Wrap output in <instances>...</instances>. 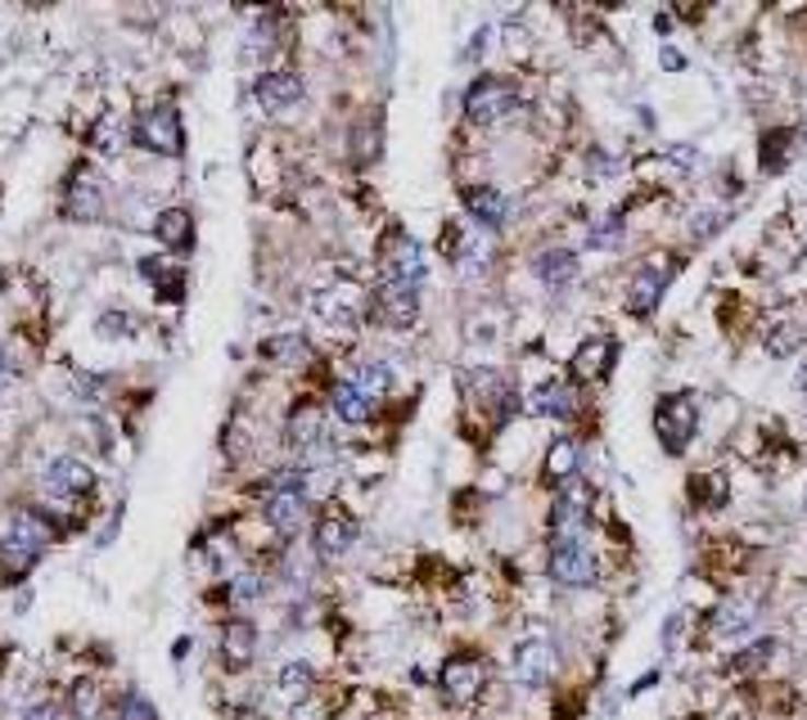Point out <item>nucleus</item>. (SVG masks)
<instances>
[{"label": "nucleus", "mask_w": 807, "mask_h": 720, "mask_svg": "<svg viewBox=\"0 0 807 720\" xmlns=\"http://www.w3.org/2000/svg\"><path fill=\"white\" fill-rule=\"evenodd\" d=\"M46 545H50V522H42L32 509H19L5 522V532H0V573H5V581H23L36 567V558L46 554Z\"/></svg>", "instance_id": "f257e3e1"}, {"label": "nucleus", "mask_w": 807, "mask_h": 720, "mask_svg": "<svg viewBox=\"0 0 807 720\" xmlns=\"http://www.w3.org/2000/svg\"><path fill=\"white\" fill-rule=\"evenodd\" d=\"M488 689V662L473 649H456L437 666V694L447 707H473Z\"/></svg>", "instance_id": "f03ea898"}, {"label": "nucleus", "mask_w": 807, "mask_h": 720, "mask_svg": "<svg viewBox=\"0 0 807 720\" xmlns=\"http://www.w3.org/2000/svg\"><path fill=\"white\" fill-rule=\"evenodd\" d=\"M555 639L546 630H528L524 639H515V649H510V680H515L519 689H550V680H555Z\"/></svg>", "instance_id": "7ed1b4c3"}, {"label": "nucleus", "mask_w": 807, "mask_h": 720, "mask_svg": "<svg viewBox=\"0 0 807 720\" xmlns=\"http://www.w3.org/2000/svg\"><path fill=\"white\" fill-rule=\"evenodd\" d=\"M379 284H397V288H411L420 293L424 288V252L411 235L393 231L379 248Z\"/></svg>", "instance_id": "20e7f679"}, {"label": "nucleus", "mask_w": 807, "mask_h": 720, "mask_svg": "<svg viewBox=\"0 0 807 720\" xmlns=\"http://www.w3.org/2000/svg\"><path fill=\"white\" fill-rule=\"evenodd\" d=\"M136 144L150 149V154H163V158H176L186 149V131H180V113L172 104H150L140 108V118L131 127Z\"/></svg>", "instance_id": "39448f33"}, {"label": "nucleus", "mask_w": 807, "mask_h": 720, "mask_svg": "<svg viewBox=\"0 0 807 720\" xmlns=\"http://www.w3.org/2000/svg\"><path fill=\"white\" fill-rule=\"evenodd\" d=\"M546 573L555 586H592L596 581V554L586 550V536H555L550 541V558H546Z\"/></svg>", "instance_id": "423d86ee"}, {"label": "nucleus", "mask_w": 807, "mask_h": 720, "mask_svg": "<svg viewBox=\"0 0 807 720\" xmlns=\"http://www.w3.org/2000/svg\"><path fill=\"white\" fill-rule=\"evenodd\" d=\"M654 428H658V441H664L668 455H681L694 437V428H700V410H694V401L686 392H672L658 401L654 410Z\"/></svg>", "instance_id": "0eeeda50"}, {"label": "nucleus", "mask_w": 807, "mask_h": 720, "mask_svg": "<svg viewBox=\"0 0 807 720\" xmlns=\"http://www.w3.org/2000/svg\"><path fill=\"white\" fill-rule=\"evenodd\" d=\"M258 644H262L258 622H248V617H226L222 630H217V662H222L231 675H235V671H248L253 658H258Z\"/></svg>", "instance_id": "6e6552de"}, {"label": "nucleus", "mask_w": 807, "mask_h": 720, "mask_svg": "<svg viewBox=\"0 0 807 720\" xmlns=\"http://www.w3.org/2000/svg\"><path fill=\"white\" fill-rule=\"evenodd\" d=\"M515 104H519V95H515V86H510V82H501V78H479V82L465 91V118L479 122V127H492V122H501Z\"/></svg>", "instance_id": "1a4fd4ad"}, {"label": "nucleus", "mask_w": 807, "mask_h": 720, "mask_svg": "<svg viewBox=\"0 0 807 720\" xmlns=\"http://www.w3.org/2000/svg\"><path fill=\"white\" fill-rule=\"evenodd\" d=\"M63 212L72 221H95L104 212V185H100L95 167H78V172L68 176V203H63Z\"/></svg>", "instance_id": "9d476101"}, {"label": "nucleus", "mask_w": 807, "mask_h": 720, "mask_svg": "<svg viewBox=\"0 0 807 720\" xmlns=\"http://www.w3.org/2000/svg\"><path fill=\"white\" fill-rule=\"evenodd\" d=\"M586 514H592L586 491L577 482H564L555 509H550V532H555V536H586Z\"/></svg>", "instance_id": "9b49d317"}, {"label": "nucleus", "mask_w": 807, "mask_h": 720, "mask_svg": "<svg viewBox=\"0 0 807 720\" xmlns=\"http://www.w3.org/2000/svg\"><path fill=\"white\" fill-rule=\"evenodd\" d=\"M361 307H365V297L352 284H329V288L316 293V316L325 324H356L361 320Z\"/></svg>", "instance_id": "f8f14e48"}, {"label": "nucleus", "mask_w": 807, "mask_h": 720, "mask_svg": "<svg viewBox=\"0 0 807 720\" xmlns=\"http://www.w3.org/2000/svg\"><path fill=\"white\" fill-rule=\"evenodd\" d=\"M253 95H258L262 108H276V113L293 108L303 99V78H299V72H289V68H271V72H262V78H258Z\"/></svg>", "instance_id": "ddd939ff"}, {"label": "nucleus", "mask_w": 807, "mask_h": 720, "mask_svg": "<svg viewBox=\"0 0 807 720\" xmlns=\"http://www.w3.org/2000/svg\"><path fill=\"white\" fill-rule=\"evenodd\" d=\"M352 541H356V522L348 514L329 509V514L316 518V554L320 558H343L352 550Z\"/></svg>", "instance_id": "4468645a"}, {"label": "nucleus", "mask_w": 807, "mask_h": 720, "mask_svg": "<svg viewBox=\"0 0 807 720\" xmlns=\"http://www.w3.org/2000/svg\"><path fill=\"white\" fill-rule=\"evenodd\" d=\"M320 689V675L312 662H284L280 675H276V694L289 703V707H307Z\"/></svg>", "instance_id": "2eb2a0df"}, {"label": "nucleus", "mask_w": 807, "mask_h": 720, "mask_svg": "<svg viewBox=\"0 0 807 720\" xmlns=\"http://www.w3.org/2000/svg\"><path fill=\"white\" fill-rule=\"evenodd\" d=\"M672 271H677L672 261H664V267H645V271L632 280V288H628V311H632V316H650V311L658 307V297H664Z\"/></svg>", "instance_id": "dca6fc26"}, {"label": "nucleus", "mask_w": 807, "mask_h": 720, "mask_svg": "<svg viewBox=\"0 0 807 720\" xmlns=\"http://www.w3.org/2000/svg\"><path fill=\"white\" fill-rule=\"evenodd\" d=\"M267 522L276 527L280 536H293V532H299V527L307 522V496H303V491L276 486L271 500H267Z\"/></svg>", "instance_id": "f3484780"}, {"label": "nucleus", "mask_w": 807, "mask_h": 720, "mask_svg": "<svg viewBox=\"0 0 807 720\" xmlns=\"http://www.w3.org/2000/svg\"><path fill=\"white\" fill-rule=\"evenodd\" d=\"M375 307H379L384 324H393V329H411V324H416V316H420V293L397 288V284H379Z\"/></svg>", "instance_id": "a211bd4d"}, {"label": "nucleus", "mask_w": 807, "mask_h": 720, "mask_svg": "<svg viewBox=\"0 0 807 720\" xmlns=\"http://www.w3.org/2000/svg\"><path fill=\"white\" fill-rule=\"evenodd\" d=\"M465 203H469V216L479 225H488V231H501V225L510 221V199L501 194V189H492V185H469Z\"/></svg>", "instance_id": "6ab92c4d"}, {"label": "nucleus", "mask_w": 807, "mask_h": 720, "mask_svg": "<svg viewBox=\"0 0 807 720\" xmlns=\"http://www.w3.org/2000/svg\"><path fill=\"white\" fill-rule=\"evenodd\" d=\"M289 446L299 455H312L325 446V414L320 405H299L289 414Z\"/></svg>", "instance_id": "aec40b11"}, {"label": "nucleus", "mask_w": 807, "mask_h": 720, "mask_svg": "<svg viewBox=\"0 0 807 720\" xmlns=\"http://www.w3.org/2000/svg\"><path fill=\"white\" fill-rule=\"evenodd\" d=\"M91 482H95V473L82 460H72V455H59L46 469V486L59 491V496H82V491H91Z\"/></svg>", "instance_id": "412c9836"}, {"label": "nucleus", "mask_w": 807, "mask_h": 720, "mask_svg": "<svg viewBox=\"0 0 807 720\" xmlns=\"http://www.w3.org/2000/svg\"><path fill=\"white\" fill-rule=\"evenodd\" d=\"M613 338H592V343H582L577 347V356H573V374L577 378H586V383H596V378H605L609 374V365H613Z\"/></svg>", "instance_id": "4be33fe9"}, {"label": "nucleus", "mask_w": 807, "mask_h": 720, "mask_svg": "<svg viewBox=\"0 0 807 720\" xmlns=\"http://www.w3.org/2000/svg\"><path fill=\"white\" fill-rule=\"evenodd\" d=\"M528 410H533V414H541V420H564V414H573V410H577V397H573V388H564V383H560V378H550V383H541V388L533 392Z\"/></svg>", "instance_id": "5701e85b"}, {"label": "nucleus", "mask_w": 807, "mask_h": 720, "mask_svg": "<svg viewBox=\"0 0 807 720\" xmlns=\"http://www.w3.org/2000/svg\"><path fill=\"white\" fill-rule=\"evenodd\" d=\"M758 622V603L753 599H730V603H722V609L713 613V635H745L749 626Z\"/></svg>", "instance_id": "b1692460"}, {"label": "nucleus", "mask_w": 807, "mask_h": 720, "mask_svg": "<svg viewBox=\"0 0 807 720\" xmlns=\"http://www.w3.org/2000/svg\"><path fill=\"white\" fill-rule=\"evenodd\" d=\"M577 441L573 437H555L550 441V450H546V482H555V486H564V482H573V473H577Z\"/></svg>", "instance_id": "393cba45"}, {"label": "nucleus", "mask_w": 807, "mask_h": 720, "mask_svg": "<svg viewBox=\"0 0 807 720\" xmlns=\"http://www.w3.org/2000/svg\"><path fill=\"white\" fill-rule=\"evenodd\" d=\"M262 356L271 365H307L312 361V347L303 343L299 333H280V338H267V343H262Z\"/></svg>", "instance_id": "a878e982"}, {"label": "nucleus", "mask_w": 807, "mask_h": 720, "mask_svg": "<svg viewBox=\"0 0 807 720\" xmlns=\"http://www.w3.org/2000/svg\"><path fill=\"white\" fill-rule=\"evenodd\" d=\"M537 275H541L550 288H560V284H569V280L577 275V257H573L569 248H550V252L537 257Z\"/></svg>", "instance_id": "bb28decb"}, {"label": "nucleus", "mask_w": 807, "mask_h": 720, "mask_svg": "<svg viewBox=\"0 0 807 720\" xmlns=\"http://www.w3.org/2000/svg\"><path fill=\"white\" fill-rule=\"evenodd\" d=\"M154 235H159V244H167V248H190V212L186 208H167L159 221H154Z\"/></svg>", "instance_id": "cd10ccee"}, {"label": "nucleus", "mask_w": 807, "mask_h": 720, "mask_svg": "<svg viewBox=\"0 0 807 720\" xmlns=\"http://www.w3.org/2000/svg\"><path fill=\"white\" fill-rule=\"evenodd\" d=\"M335 414H339L343 424H365V420L375 414V401H365L352 383H339V388H335Z\"/></svg>", "instance_id": "c85d7f7f"}, {"label": "nucleus", "mask_w": 807, "mask_h": 720, "mask_svg": "<svg viewBox=\"0 0 807 720\" xmlns=\"http://www.w3.org/2000/svg\"><path fill=\"white\" fill-rule=\"evenodd\" d=\"M122 140H127V118H122V113L118 108L100 113V122L91 127V144L108 154V149H122Z\"/></svg>", "instance_id": "c756f323"}, {"label": "nucleus", "mask_w": 807, "mask_h": 720, "mask_svg": "<svg viewBox=\"0 0 807 720\" xmlns=\"http://www.w3.org/2000/svg\"><path fill=\"white\" fill-rule=\"evenodd\" d=\"M776 658V639H753L745 653H736V658H726V671H736V675H749V671H762L767 662Z\"/></svg>", "instance_id": "7c9ffc66"}, {"label": "nucleus", "mask_w": 807, "mask_h": 720, "mask_svg": "<svg viewBox=\"0 0 807 720\" xmlns=\"http://www.w3.org/2000/svg\"><path fill=\"white\" fill-rule=\"evenodd\" d=\"M352 388L365 397V401H379L388 392V369L379 361H361L356 374H352Z\"/></svg>", "instance_id": "2f4dec72"}, {"label": "nucleus", "mask_w": 807, "mask_h": 720, "mask_svg": "<svg viewBox=\"0 0 807 720\" xmlns=\"http://www.w3.org/2000/svg\"><path fill=\"white\" fill-rule=\"evenodd\" d=\"M794 140V131H772V135H762V172H781L785 163H790V144Z\"/></svg>", "instance_id": "473e14b6"}, {"label": "nucleus", "mask_w": 807, "mask_h": 720, "mask_svg": "<svg viewBox=\"0 0 807 720\" xmlns=\"http://www.w3.org/2000/svg\"><path fill=\"white\" fill-rule=\"evenodd\" d=\"M114 716H118V720H159L154 703L144 698L140 689H122V694H118V703H114Z\"/></svg>", "instance_id": "72a5a7b5"}, {"label": "nucleus", "mask_w": 807, "mask_h": 720, "mask_svg": "<svg viewBox=\"0 0 807 720\" xmlns=\"http://www.w3.org/2000/svg\"><path fill=\"white\" fill-rule=\"evenodd\" d=\"M100 707H104V694H100V685H91V680H82V685L72 689V711H78L82 720H95V716H100Z\"/></svg>", "instance_id": "f704fd0d"}, {"label": "nucleus", "mask_w": 807, "mask_h": 720, "mask_svg": "<svg viewBox=\"0 0 807 720\" xmlns=\"http://www.w3.org/2000/svg\"><path fill=\"white\" fill-rule=\"evenodd\" d=\"M262 590H267V581L258 573H239V577H231V590L226 594H231V603H253Z\"/></svg>", "instance_id": "c9c22d12"}, {"label": "nucleus", "mask_w": 807, "mask_h": 720, "mask_svg": "<svg viewBox=\"0 0 807 720\" xmlns=\"http://www.w3.org/2000/svg\"><path fill=\"white\" fill-rule=\"evenodd\" d=\"M767 347H772V356H790L798 347V329L794 324H781L772 338H767Z\"/></svg>", "instance_id": "e433bc0d"}, {"label": "nucleus", "mask_w": 807, "mask_h": 720, "mask_svg": "<svg viewBox=\"0 0 807 720\" xmlns=\"http://www.w3.org/2000/svg\"><path fill=\"white\" fill-rule=\"evenodd\" d=\"M722 221H726L722 212H700V221H690V235L694 239H709L713 231H722Z\"/></svg>", "instance_id": "4c0bfd02"}, {"label": "nucleus", "mask_w": 807, "mask_h": 720, "mask_svg": "<svg viewBox=\"0 0 807 720\" xmlns=\"http://www.w3.org/2000/svg\"><path fill=\"white\" fill-rule=\"evenodd\" d=\"M618 231H622V216H618V212H609V216L596 225V231H592V244H609Z\"/></svg>", "instance_id": "58836bf2"}, {"label": "nucleus", "mask_w": 807, "mask_h": 720, "mask_svg": "<svg viewBox=\"0 0 807 720\" xmlns=\"http://www.w3.org/2000/svg\"><path fill=\"white\" fill-rule=\"evenodd\" d=\"M23 720H63V711L55 703H36V707L23 711Z\"/></svg>", "instance_id": "ea45409f"}, {"label": "nucleus", "mask_w": 807, "mask_h": 720, "mask_svg": "<svg viewBox=\"0 0 807 720\" xmlns=\"http://www.w3.org/2000/svg\"><path fill=\"white\" fill-rule=\"evenodd\" d=\"M794 383H798V392H803V397H807V361H803V365H798V378H794Z\"/></svg>", "instance_id": "a19ab883"}, {"label": "nucleus", "mask_w": 807, "mask_h": 720, "mask_svg": "<svg viewBox=\"0 0 807 720\" xmlns=\"http://www.w3.org/2000/svg\"><path fill=\"white\" fill-rule=\"evenodd\" d=\"M10 383V361H5V352H0V388Z\"/></svg>", "instance_id": "79ce46f5"}, {"label": "nucleus", "mask_w": 807, "mask_h": 720, "mask_svg": "<svg viewBox=\"0 0 807 720\" xmlns=\"http://www.w3.org/2000/svg\"><path fill=\"white\" fill-rule=\"evenodd\" d=\"M235 720H267L262 711H235Z\"/></svg>", "instance_id": "37998d69"}]
</instances>
